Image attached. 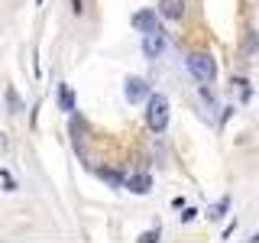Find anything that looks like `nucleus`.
<instances>
[{"mask_svg": "<svg viewBox=\"0 0 259 243\" xmlns=\"http://www.w3.org/2000/svg\"><path fill=\"white\" fill-rule=\"evenodd\" d=\"M194 214H198V211H194V208H185L182 214H178V221H182V224H188V221H194Z\"/></svg>", "mask_w": 259, "mask_h": 243, "instance_id": "obj_14", "label": "nucleus"}, {"mask_svg": "<svg viewBox=\"0 0 259 243\" xmlns=\"http://www.w3.org/2000/svg\"><path fill=\"white\" fill-rule=\"evenodd\" d=\"M123 188H126L130 194H149V191H152V178L146 175V172H133V175L123 178Z\"/></svg>", "mask_w": 259, "mask_h": 243, "instance_id": "obj_5", "label": "nucleus"}, {"mask_svg": "<svg viewBox=\"0 0 259 243\" xmlns=\"http://www.w3.org/2000/svg\"><path fill=\"white\" fill-rule=\"evenodd\" d=\"M146 124H149L152 133H165L168 127V97L165 94H149L146 97Z\"/></svg>", "mask_w": 259, "mask_h": 243, "instance_id": "obj_1", "label": "nucleus"}, {"mask_svg": "<svg viewBox=\"0 0 259 243\" xmlns=\"http://www.w3.org/2000/svg\"><path fill=\"white\" fill-rule=\"evenodd\" d=\"M7 101H10V113H20L23 110V104H20V97H16L13 88H7Z\"/></svg>", "mask_w": 259, "mask_h": 243, "instance_id": "obj_11", "label": "nucleus"}, {"mask_svg": "<svg viewBox=\"0 0 259 243\" xmlns=\"http://www.w3.org/2000/svg\"><path fill=\"white\" fill-rule=\"evenodd\" d=\"M97 175H101L107 185H113V188H123V175H120V172H113V169H101Z\"/></svg>", "mask_w": 259, "mask_h": 243, "instance_id": "obj_10", "label": "nucleus"}, {"mask_svg": "<svg viewBox=\"0 0 259 243\" xmlns=\"http://www.w3.org/2000/svg\"><path fill=\"white\" fill-rule=\"evenodd\" d=\"M0 178H4V185H7V191H16V182H13V175L7 172V169H0Z\"/></svg>", "mask_w": 259, "mask_h": 243, "instance_id": "obj_12", "label": "nucleus"}, {"mask_svg": "<svg viewBox=\"0 0 259 243\" xmlns=\"http://www.w3.org/2000/svg\"><path fill=\"white\" fill-rule=\"evenodd\" d=\"M7 149H10V140H7V133L0 130V152H7Z\"/></svg>", "mask_w": 259, "mask_h": 243, "instance_id": "obj_16", "label": "nucleus"}, {"mask_svg": "<svg viewBox=\"0 0 259 243\" xmlns=\"http://www.w3.org/2000/svg\"><path fill=\"white\" fill-rule=\"evenodd\" d=\"M71 13H75V16L84 13V0H71Z\"/></svg>", "mask_w": 259, "mask_h": 243, "instance_id": "obj_15", "label": "nucleus"}, {"mask_svg": "<svg viewBox=\"0 0 259 243\" xmlns=\"http://www.w3.org/2000/svg\"><path fill=\"white\" fill-rule=\"evenodd\" d=\"M188 71L194 75V81H201V85H214L217 78V62L210 52H191L188 55Z\"/></svg>", "mask_w": 259, "mask_h": 243, "instance_id": "obj_2", "label": "nucleus"}, {"mask_svg": "<svg viewBox=\"0 0 259 243\" xmlns=\"http://www.w3.org/2000/svg\"><path fill=\"white\" fill-rule=\"evenodd\" d=\"M162 52H165V32H162V29L146 32V36H143V55H146L149 62H156Z\"/></svg>", "mask_w": 259, "mask_h": 243, "instance_id": "obj_4", "label": "nucleus"}, {"mask_svg": "<svg viewBox=\"0 0 259 243\" xmlns=\"http://www.w3.org/2000/svg\"><path fill=\"white\" fill-rule=\"evenodd\" d=\"M249 240H253V243H259V233H253V237H249Z\"/></svg>", "mask_w": 259, "mask_h": 243, "instance_id": "obj_17", "label": "nucleus"}, {"mask_svg": "<svg viewBox=\"0 0 259 243\" xmlns=\"http://www.w3.org/2000/svg\"><path fill=\"white\" fill-rule=\"evenodd\" d=\"M59 104L65 113L75 110V91H71V85H59Z\"/></svg>", "mask_w": 259, "mask_h": 243, "instance_id": "obj_8", "label": "nucleus"}, {"mask_svg": "<svg viewBox=\"0 0 259 243\" xmlns=\"http://www.w3.org/2000/svg\"><path fill=\"white\" fill-rule=\"evenodd\" d=\"M149 94H152V88L146 85L143 78H126L123 81V97H126L130 104H143Z\"/></svg>", "mask_w": 259, "mask_h": 243, "instance_id": "obj_3", "label": "nucleus"}, {"mask_svg": "<svg viewBox=\"0 0 259 243\" xmlns=\"http://www.w3.org/2000/svg\"><path fill=\"white\" fill-rule=\"evenodd\" d=\"M227 208H230V198H227V194H224V198L221 201H217V205L214 208H210V221H224V217H227Z\"/></svg>", "mask_w": 259, "mask_h": 243, "instance_id": "obj_9", "label": "nucleus"}, {"mask_svg": "<svg viewBox=\"0 0 259 243\" xmlns=\"http://www.w3.org/2000/svg\"><path fill=\"white\" fill-rule=\"evenodd\" d=\"M133 29H140L143 36H146V32L162 29V26H159V13H156V10H140V13H133Z\"/></svg>", "mask_w": 259, "mask_h": 243, "instance_id": "obj_6", "label": "nucleus"}, {"mask_svg": "<svg viewBox=\"0 0 259 243\" xmlns=\"http://www.w3.org/2000/svg\"><path fill=\"white\" fill-rule=\"evenodd\" d=\"M159 240V230H146V233H140V243H156Z\"/></svg>", "mask_w": 259, "mask_h": 243, "instance_id": "obj_13", "label": "nucleus"}, {"mask_svg": "<svg viewBox=\"0 0 259 243\" xmlns=\"http://www.w3.org/2000/svg\"><path fill=\"white\" fill-rule=\"evenodd\" d=\"M162 20H172L178 23L185 16V0H159V10H156Z\"/></svg>", "mask_w": 259, "mask_h": 243, "instance_id": "obj_7", "label": "nucleus"}]
</instances>
